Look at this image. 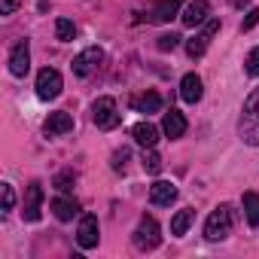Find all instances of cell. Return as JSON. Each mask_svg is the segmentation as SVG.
I'll return each instance as SVG.
<instances>
[{"label":"cell","instance_id":"cell-3","mask_svg":"<svg viewBox=\"0 0 259 259\" xmlns=\"http://www.w3.org/2000/svg\"><path fill=\"white\" fill-rule=\"evenodd\" d=\"M92 119H95V125L98 128H104V132H110V128H116L119 125V110H116V101L113 98H98L95 101V107H92Z\"/></svg>","mask_w":259,"mask_h":259},{"label":"cell","instance_id":"cell-1","mask_svg":"<svg viewBox=\"0 0 259 259\" xmlns=\"http://www.w3.org/2000/svg\"><path fill=\"white\" fill-rule=\"evenodd\" d=\"M241 138L250 144V147H259V85L247 95L244 101V110H241Z\"/></svg>","mask_w":259,"mask_h":259},{"label":"cell","instance_id":"cell-11","mask_svg":"<svg viewBox=\"0 0 259 259\" xmlns=\"http://www.w3.org/2000/svg\"><path fill=\"white\" fill-rule=\"evenodd\" d=\"M207 16H210V4L207 0H192V4L183 10V25L186 28H198V25H204L207 22Z\"/></svg>","mask_w":259,"mask_h":259},{"label":"cell","instance_id":"cell-20","mask_svg":"<svg viewBox=\"0 0 259 259\" xmlns=\"http://www.w3.org/2000/svg\"><path fill=\"white\" fill-rule=\"evenodd\" d=\"M192 220H195V210L192 207H183V210H177L174 213V220H171V235H186V229L192 226Z\"/></svg>","mask_w":259,"mask_h":259},{"label":"cell","instance_id":"cell-15","mask_svg":"<svg viewBox=\"0 0 259 259\" xmlns=\"http://www.w3.org/2000/svg\"><path fill=\"white\" fill-rule=\"evenodd\" d=\"M132 138H135L141 147L153 150V147L159 144V128H156V125H150V122H138V125L132 128Z\"/></svg>","mask_w":259,"mask_h":259},{"label":"cell","instance_id":"cell-25","mask_svg":"<svg viewBox=\"0 0 259 259\" xmlns=\"http://www.w3.org/2000/svg\"><path fill=\"white\" fill-rule=\"evenodd\" d=\"M128 159H132V153H128V150H116L113 153V171H125L128 168Z\"/></svg>","mask_w":259,"mask_h":259},{"label":"cell","instance_id":"cell-10","mask_svg":"<svg viewBox=\"0 0 259 259\" xmlns=\"http://www.w3.org/2000/svg\"><path fill=\"white\" fill-rule=\"evenodd\" d=\"M10 70L16 76H25L31 70V46H28V40H22V43L13 46V52H10Z\"/></svg>","mask_w":259,"mask_h":259},{"label":"cell","instance_id":"cell-17","mask_svg":"<svg viewBox=\"0 0 259 259\" xmlns=\"http://www.w3.org/2000/svg\"><path fill=\"white\" fill-rule=\"evenodd\" d=\"M180 4H183V0H159V4L153 7V22L156 25H165V22H171L177 13H180Z\"/></svg>","mask_w":259,"mask_h":259},{"label":"cell","instance_id":"cell-24","mask_svg":"<svg viewBox=\"0 0 259 259\" xmlns=\"http://www.w3.org/2000/svg\"><path fill=\"white\" fill-rule=\"evenodd\" d=\"M177 43H180V37H177V34H162V37L156 40V46H159L162 52H174V49H177Z\"/></svg>","mask_w":259,"mask_h":259},{"label":"cell","instance_id":"cell-2","mask_svg":"<svg viewBox=\"0 0 259 259\" xmlns=\"http://www.w3.org/2000/svg\"><path fill=\"white\" fill-rule=\"evenodd\" d=\"M232 226H235V210H232L229 204H223V207H217V210L207 217V223H204V238H207V241H223V238H229Z\"/></svg>","mask_w":259,"mask_h":259},{"label":"cell","instance_id":"cell-26","mask_svg":"<svg viewBox=\"0 0 259 259\" xmlns=\"http://www.w3.org/2000/svg\"><path fill=\"white\" fill-rule=\"evenodd\" d=\"M144 168H147L150 174H159V171H162V159H159V156H156V153L150 150V153L144 156Z\"/></svg>","mask_w":259,"mask_h":259},{"label":"cell","instance_id":"cell-21","mask_svg":"<svg viewBox=\"0 0 259 259\" xmlns=\"http://www.w3.org/2000/svg\"><path fill=\"white\" fill-rule=\"evenodd\" d=\"M244 213L250 226H259V192H244Z\"/></svg>","mask_w":259,"mask_h":259},{"label":"cell","instance_id":"cell-30","mask_svg":"<svg viewBox=\"0 0 259 259\" xmlns=\"http://www.w3.org/2000/svg\"><path fill=\"white\" fill-rule=\"evenodd\" d=\"M22 7V0H0V16H13Z\"/></svg>","mask_w":259,"mask_h":259},{"label":"cell","instance_id":"cell-5","mask_svg":"<svg viewBox=\"0 0 259 259\" xmlns=\"http://www.w3.org/2000/svg\"><path fill=\"white\" fill-rule=\"evenodd\" d=\"M37 95H40L43 101H52V98L61 95V73H58L55 67H43V70L37 73Z\"/></svg>","mask_w":259,"mask_h":259},{"label":"cell","instance_id":"cell-8","mask_svg":"<svg viewBox=\"0 0 259 259\" xmlns=\"http://www.w3.org/2000/svg\"><path fill=\"white\" fill-rule=\"evenodd\" d=\"M101 61H104V52H101L98 46H89V49H82V52L73 58V64H70V67H73V73H76V76H89Z\"/></svg>","mask_w":259,"mask_h":259},{"label":"cell","instance_id":"cell-12","mask_svg":"<svg viewBox=\"0 0 259 259\" xmlns=\"http://www.w3.org/2000/svg\"><path fill=\"white\" fill-rule=\"evenodd\" d=\"M201 95H204V89H201V76H198V73H186V76L180 79V98H183L186 104H198Z\"/></svg>","mask_w":259,"mask_h":259},{"label":"cell","instance_id":"cell-19","mask_svg":"<svg viewBox=\"0 0 259 259\" xmlns=\"http://www.w3.org/2000/svg\"><path fill=\"white\" fill-rule=\"evenodd\" d=\"M52 210H55V217H58L61 223H67V220H73V217L79 213V204H76L73 198H64V195H61V198L52 201Z\"/></svg>","mask_w":259,"mask_h":259},{"label":"cell","instance_id":"cell-7","mask_svg":"<svg viewBox=\"0 0 259 259\" xmlns=\"http://www.w3.org/2000/svg\"><path fill=\"white\" fill-rule=\"evenodd\" d=\"M98 238H101V229H98V217L95 213H85L79 220V229H76V244L82 250H92L98 247Z\"/></svg>","mask_w":259,"mask_h":259},{"label":"cell","instance_id":"cell-31","mask_svg":"<svg viewBox=\"0 0 259 259\" xmlns=\"http://www.w3.org/2000/svg\"><path fill=\"white\" fill-rule=\"evenodd\" d=\"M40 10H46V0H40Z\"/></svg>","mask_w":259,"mask_h":259},{"label":"cell","instance_id":"cell-14","mask_svg":"<svg viewBox=\"0 0 259 259\" xmlns=\"http://www.w3.org/2000/svg\"><path fill=\"white\" fill-rule=\"evenodd\" d=\"M162 132L168 138H183L186 135V116L180 110H168L165 119H162Z\"/></svg>","mask_w":259,"mask_h":259},{"label":"cell","instance_id":"cell-13","mask_svg":"<svg viewBox=\"0 0 259 259\" xmlns=\"http://www.w3.org/2000/svg\"><path fill=\"white\" fill-rule=\"evenodd\" d=\"M174 198H177V186H174V183H168V180H156V183L150 186V201H153V204L168 207Z\"/></svg>","mask_w":259,"mask_h":259},{"label":"cell","instance_id":"cell-6","mask_svg":"<svg viewBox=\"0 0 259 259\" xmlns=\"http://www.w3.org/2000/svg\"><path fill=\"white\" fill-rule=\"evenodd\" d=\"M220 31V22L217 19H207L204 22V28H201V34H195L189 43H186V52H189V58H201L204 52H207V43H210V37Z\"/></svg>","mask_w":259,"mask_h":259},{"label":"cell","instance_id":"cell-18","mask_svg":"<svg viewBox=\"0 0 259 259\" xmlns=\"http://www.w3.org/2000/svg\"><path fill=\"white\" fill-rule=\"evenodd\" d=\"M132 107L138 110V113H159L162 110V95L159 92H147V95H138L135 101H132Z\"/></svg>","mask_w":259,"mask_h":259},{"label":"cell","instance_id":"cell-27","mask_svg":"<svg viewBox=\"0 0 259 259\" xmlns=\"http://www.w3.org/2000/svg\"><path fill=\"white\" fill-rule=\"evenodd\" d=\"M244 67H247V73H250V76H259V46H256V49H250V55H247V64H244Z\"/></svg>","mask_w":259,"mask_h":259},{"label":"cell","instance_id":"cell-16","mask_svg":"<svg viewBox=\"0 0 259 259\" xmlns=\"http://www.w3.org/2000/svg\"><path fill=\"white\" fill-rule=\"evenodd\" d=\"M43 128H46V135H67L70 128H73V119H70V113H49V119L43 122Z\"/></svg>","mask_w":259,"mask_h":259},{"label":"cell","instance_id":"cell-23","mask_svg":"<svg viewBox=\"0 0 259 259\" xmlns=\"http://www.w3.org/2000/svg\"><path fill=\"white\" fill-rule=\"evenodd\" d=\"M73 183H76V174L67 168V171H61V174H55V189H61V192H70L73 189Z\"/></svg>","mask_w":259,"mask_h":259},{"label":"cell","instance_id":"cell-4","mask_svg":"<svg viewBox=\"0 0 259 259\" xmlns=\"http://www.w3.org/2000/svg\"><path fill=\"white\" fill-rule=\"evenodd\" d=\"M159 241H162L159 223H156L153 217H141V223H138V229H135V247H138V250H153V247H159Z\"/></svg>","mask_w":259,"mask_h":259},{"label":"cell","instance_id":"cell-28","mask_svg":"<svg viewBox=\"0 0 259 259\" xmlns=\"http://www.w3.org/2000/svg\"><path fill=\"white\" fill-rule=\"evenodd\" d=\"M259 25V10L253 7V10H247V16H244V22H241V31H250V28H256Z\"/></svg>","mask_w":259,"mask_h":259},{"label":"cell","instance_id":"cell-22","mask_svg":"<svg viewBox=\"0 0 259 259\" xmlns=\"http://www.w3.org/2000/svg\"><path fill=\"white\" fill-rule=\"evenodd\" d=\"M73 34H76V28H73L70 19H58V22H55V37H58L61 43H70Z\"/></svg>","mask_w":259,"mask_h":259},{"label":"cell","instance_id":"cell-29","mask_svg":"<svg viewBox=\"0 0 259 259\" xmlns=\"http://www.w3.org/2000/svg\"><path fill=\"white\" fill-rule=\"evenodd\" d=\"M0 192H4V210H13V204H16V192H13V186L4 183V186H0Z\"/></svg>","mask_w":259,"mask_h":259},{"label":"cell","instance_id":"cell-9","mask_svg":"<svg viewBox=\"0 0 259 259\" xmlns=\"http://www.w3.org/2000/svg\"><path fill=\"white\" fill-rule=\"evenodd\" d=\"M40 210H43V183L40 180H34L31 186H28V192H25V220L28 223H37L40 220Z\"/></svg>","mask_w":259,"mask_h":259}]
</instances>
